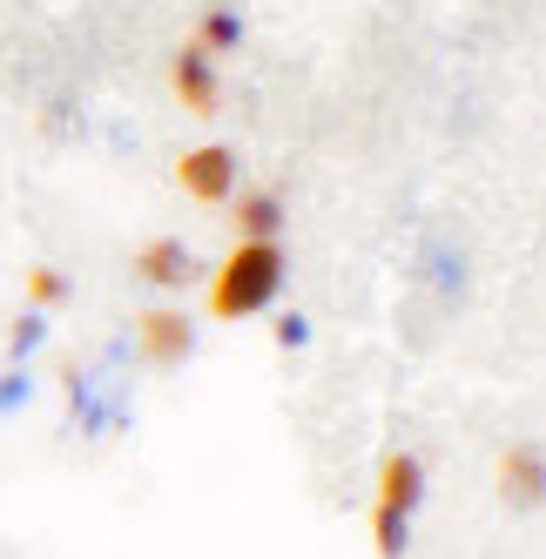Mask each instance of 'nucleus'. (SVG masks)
<instances>
[{
	"instance_id": "6",
	"label": "nucleus",
	"mask_w": 546,
	"mask_h": 559,
	"mask_svg": "<svg viewBox=\"0 0 546 559\" xmlns=\"http://www.w3.org/2000/svg\"><path fill=\"white\" fill-rule=\"evenodd\" d=\"M189 350H197V324H189L182 310H149L142 317V357L149 365H182Z\"/></svg>"
},
{
	"instance_id": "4",
	"label": "nucleus",
	"mask_w": 546,
	"mask_h": 559,
	"mask_svg": "<svg viewBox=\"0 0 546 559\" xmlns=\"http://www.w3.org/2000/svg\"><path fill=\"white\" fill-rule=\"evenodd\" d=\"M499 499L513 506V512H533V506H546V452L539 445H513L499 459Z\"/></svg>"
},
{
	"instance_id": "3",
	"label": "nucleus",
	"mask_w": 546,
	"mask_h": 559,
	"mask_svg": "<svg viewBox=\"0 0 546 559\" xmlns=\"http://www.w3.org/2000/svg\"><path fill=\"white\" fill-rule=\"evenodd\" d=\"M176 182H182V195L189 203H229L237 195V155H229L223 142H203V148H189L182 163H176Z\"/></svg>"
},
{
	"instance_id": "1",
	"label": "nucleus",
	"mask_w": 546,
	"mask_h": 559,
	"mask_svg": "<svg viewBox=\"0 0 546 559\" xmlns=\"http://www.w3.org/2000/svg\"><path fill=\"white\" fill-rule=\"evenodd\" d=\"M284 290V250L277 243H237L223 257V270L210 276V310L223 324H244V317L270 310Z\"/></svg>"
},
{
	"instance_id": "8",
	"label": "nucleus",
	"mask_w": 546,
	"mask_h": 559,
	"mask_svg": "<svg viewBox=\"0 0 546 559\" xmlns=\"http://www.w3.org/2000/svg\"><path fill=\"white\" fill-rule=\"evenodd\" d=\"M237 229H244V243H277V229H284V210H277V195H244L237 203Z\"/></svg>"
},
{
	"instance_id": "9",
	"label": "nucleus",
	"mask_w": 546,
	"mask_h": 559,
	"mask_svg": "<svg viewBox=\"0 0 546 559\" xmlns=\"http://www.w3.org/2000/svg\"><path fill=\"white\" fill-rule=\"evenodd\" d=\"M237 34H244L237 14L216 8V14H203V27H197V48H203V55H229V48H237Z\"/></svg>"
},
{
	"instance_id": "10",
	"label": "nucleus",
	"mask_w": 546,
	"mask_h": 559,
	"mask_svg": "<svg viewBox=\"0 0 546 559\" xmlns=\"http://www.w3.org/2000/svg\"><path fill=\"white\" fill-rule=\"evenodd\" d=\"M27 297H34V304H61V297H68V284H61L55 270H27Z\"/></svg>"
},
{
	"instance_id": "7",
	"label": "nucleus",
	"mask_w": 546,
	"mask_h": 559,
	"mask_svg": "<svg viewBox=\"0 0 546 559\" xmlns=\"http://www.w3.org/2000/svg\"><path fill=\"white\" fill-rule=\"evenodd\" d=\"M135 270H142V284H189V276H197V270H189V250L176 243V236H155V243H142V257H135Z\"/></svg>"
},
{
	"instance_id": "2",
	"label": "nucleus",
	"mask_w": 546,
	"mask_h": 559,
	"mask_svg": "<svg viewBox=\"0 0 546 559\" xmlns=\"http://www.w3.org/2000/svg\"><path fill=\"white\" fill-rule=\"evenodd\" d=\"M425 499V465L412 452H392L378 465V506H371V533H378V559H405V519Z\"/></svg>"
},
{
	"instance_id": "5",
	"label": "nucleus",
	"mask_w": 546,
	"mask_h": 559,
	"mask_svg": "<svg viewBox=\"0 0 546 559\" xmlns=\"http://www.w3.org/2000/svg\"><path fill=\"white\" fill-rule=\"evenodd\" d=\"M169 88H176V102H182L189 115H216V108H223L216 68H210V55H203V48H182V55L169 61Z\"/></svg>"
}]
</instances>
